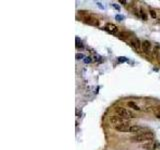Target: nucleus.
<instances>
[{
  "label": "nucleus",
  "mask_w": 160,
  "mask_h": 150,
  "mask_svg": "<svg viewBox=\"0 0 160 150\" xmlns=\"http://www.w3.org/2000/svg\"><path fill=\"white\" fill-rule=\"evenodd\" d=\"M153 138H154V133L152 131L148 130L144 132V133L132 136L131 138H130V140H131L132 142L140 143V142H149V141H152Z\"/></svg>",
  "instance_id": "nucleus-1"
},
{
  "label": "nucleus",
  "mask_w": 160,
  "mask_h": 150,
  "mask_svg": "<svg viewBox=\"0 0 160 150\" xmlns=\"http://www.w3.org/2000/svg\"><path fill=\"white\" fill-rule=\"evenodd\" d=\"M115 113L117 116H120L122 118H126V119L135 117V114H134L132 111L123 108V107H117V108H115Z\"/></svg>",
  "instance_id": "nucleus-2"
},
{
  "label": "nucleus",
  "mask_w": 160,
  "mask_h": 150,
  "mask_svg": "<svg viewBox=\"0 0 160 150\" xmlns=\"http://www.w3.org/2000/svg\"><path fill=\"white\" fill-rule=\"evenodd\" d=\"M109 122H110L111 125H113L114 127L120 126V125H124V124H129L130 121L129 119L126 118H122L120 116H112L109 118Z\"/></svg>",
  "instance_id": "nucleus-3"
},
{
  "label": "nucleus",
  "mask_w": 160,
  "mask_h": 150,
  "mask_svg": "<svg viewBox=\"0 0 160 150\" xmlns=\"http://www.w3.org/2000/svg\"><path fill=\"white\" fill-rule=\"evenodd\" d=\"M141 148L147 150H160V143L157 141H149L141 145Z\"/></svg>",
  "instance_id": "nucleus-4"
},
{
  "label": "nucleus",
  "mask_w": 160,
  "mask_h": 150,
  "mask_svg": "<svg viewBox=\"0 0 160 150\" xmlns=\"http://www.w3.org/2000/svg\"><path fill=\"white\" fill-rule=\"evenodd\" d=\"M146 131H148L147 128L139 126V125H132L131 127H130V130H129L130 133H133V134H135V135L144 133V132H146Z\"/></svg>",
  "instance_id": "nucleus-5"
},
{
  "label": "nucleus",
  "mask_w": 160,
  "mask_h": 150,
  "mask_svg": "<svg viewBox=\"0 0 160 150\" xmlns=\"http://www.w3.org/2000/svg\"><path fill=\"white\" fill-rule=\"evenodd\" d=\"M141 48L143 50V52L148 54V53H150L151 48H152V45H151V43L148 40H143L141 42Z\"/></svg>",
  "instance_id": "nucleus-6"
},
{
  "label": "nucleus",
  "mask_w": 160,
  "mask_h": 150,
  "mask_svg": "<svg viewBox=\"0 0 160 150\" xmlns=\"http://www.w3.org/2000/svg\"><path fill=\"white\" fill-rule=\"evenodd\" d=\"M105 28H106V30H108L109 32H111L113 34H115V33H117L119 31L118 27H117L115 24H112V23H107L106 26H105Z\"/></svg>",
  "instance_id": "nucleus-7"
},
{
  "label": "nucleus",
  "mask_w": 160,
  "mask_h": 150,
  "mask_svg": "<svg viewBox=\"0 0 160 150\" xmlns=\"http://www.w3.org/2000/svg\"><path fill=\"white\" fill-rule=\"evenodd\" d=\"M131 123L129 124H124V125H120V126H117L115 127V129L119 132H129L130 130V127H131Z\"/></svg>",
  "instance_id": "nucleus-8"
},
{
  "label": "nucleus",
  "mask_w": 160,
  "mask_h": 150,
  "mask_svg": "<svg viewBox=\"0 0 160 150\" xmlns=\"http://www.w3.org/2000/svg\"><path fill=\"white\" fill-rule=\"evenodd\" d=\"M131 43L133 44V46L135 47L137 50H140V47H141V42L139 41L138 38H133L131 40Z\"/></svg>",
  "instance_id": "nucleus-9"
},
{
  "label": "nucleus",
  "mask_w": 160,
  "mask_h": 150,
  "mask_svg": "<svg viewBox=\"0 0 160 150\" xmlns=\"http://www.w3.org/2000/svg\"><path fill=\"white\" fill-rule=\"evenodd\" d=\"M153 54H154V56L158 58L159 59V56H160V47L158 45H156L154 47V49H153Z\"/></svg>",
  "instance_id": "nucleus-10"
},
{
  "label": "nucleus",
  "mask_w": 160,
  "mask_h": 150,
  "mask_svg": "<svg viewBox=\"0 0 160 150\" xmlns=\"http://www.w3.org/2000/svg\"><path fill=\"white\" fill-rule=\"evenodd\" d=\"M128 106H129V107H131V108H133L134 110H137V111H139V110H140L139 106L136 105L135 103H134V102H128Z\"/></svg>",
  "instance_id": "nucleus-11"
},
{
  "label": "nucleus",
  "mask_w": 160,
  "mask_h": 150,
  "mask_svg": "<svg viewBox=\"0 0 160 150\" xmlns=\"http://www.w3.org/2000/svg\"><path fill=\"white\" fill-rule=\"evenodd\" d=\"M154 114L157 118H160V106H156L154 108Z\"/></svg>",
  "instance_id": "nucleus-12"
},
{
  "label": "nucleus",
  "mask_w": 160,
  "mask_h": 150,
  "mask_svg": "<svg viewBox=\"0 0 160 150\" xmlns=\"http://www.w3.org/2000/svg\"><path fill=\"white\" fill-rule=\"evenodd\" d=\"M149 12H150V15L152 16L153 18H156V12H155L154 10H152V9H150Z\"/></svg>",
  "instance_id": "nucleus-13"
},
{
  "label": "nucleus",
  "mask_w": 160,
  "mask_h": 150,
  "mask_svg": "<svg viewBox=\"0 0 160 150\" xmlns=\"http://www.w3.org/2000/svg\"><path fill=\"white\" fill-rule=\"evenodd\" d=\"M140 11H141V15H142V17H143V18H144V20H147L146 14L144 13V12H143V9H142V8H141V9H140Z\"/></svg>",
  "instance_id": "nucleus-14"
},
{
  "label": "nucleus",
  "mask_w": 160,
  "mask_h": 150,
  "mask_svg": "<svg viewBox=\"0 0 160 150\" xmlns=\"http://www.w3.org/2000/svg\"><path fill=\"white\" fill-rule=\"evenodd\" d=\"M76 58L78 59V58H83V55L82 54H77L76 55Z\"/></svg>",
  "instance_id": "nucleus-15"
}]
</instances>
